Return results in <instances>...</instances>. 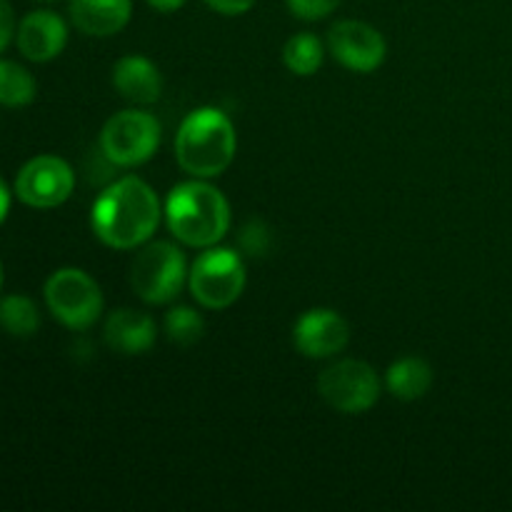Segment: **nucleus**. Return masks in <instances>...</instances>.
<instances>
[{
  "label": "nucleus",
  "mask_w": 512,
  "mask_h": 512,
  "mask_svg": "<svg viewBox=\"0 0 512 512\" xmlns=\"http://www.w3.org/2000/svg\"><path fill=\"white\" fill-rule=\"evenodd\" d=\"M38 83L30 75L28 68H23L15 60L0 58V105L3 108H25L35 100Z\"/></svg>",
  "instance_id": "6ab92c4d"
},
{
  "label": "nucleus",
  "mask_w": 512,
  "mask_h": 512,
  "mask_svg": "<svg viewBox=\"0 0 512 512\" xmlns=\"http://www.w3.org/2000/svg\"><path fill=\"white\" fill-rule=\"evenodd\" d=\"M15 43L23 58L33 63H48L58 58L68 45V23L55 10L38 8L18 23Z\"/></svg>",
  "instance_id": "f8f14e48"
},
{
  "label": "nucleus",
  "mask_w": 512,
  "mask_h": 512,
  "mask_svg": "<svg viewBox=\"0 0 512 512\" xmlns=\"http://www.w3.org/2000/svg\"><path fill=\"white\" fill-rule=\"evenodd\" d=\"M165 335L170 343L180 345V348H190L198 343L205 333V320L190 305H175L165 313Z\"/></svg>",
  "instance_id": "aec40b11"
},
{
  "label": "nucleus",
  "mask_w": 512,
  "mask_h": 512,
  "mask_svg": "<svg viewBox=\"0 0 512 512\" xmlns=\"http://www.w3.org/2000/svg\"><path fill=\"white\" fill-rule=\"evenodd\" d=\"M15 30H18V23H15L13 5L8 0H0V55L8 50V45L13 43Z\"/></svg>",
  "instance_id": "5701e85b"
},
{
  "label": "nucleus",
  "mask_w": 512,
  "mask_h": 512,
  "mask_svg": "<svg viewBox=\"0 0 512 512\" xmlns=\"http://www.w3.org/2000/svg\"><path fill=\"white\" fill-rule=\"evenodd\" d=\"M75 28L90 38H110L133 18V0H68Z\"/></svg>",
  "instance_id": "2eb2a0df"
},
{
  "label": "nucleus",
  "mask_w": 512,
  "mask_h": 512,
  "mask_svg": "<svg viewBox=\"0 0 512 512\" xmlns=\"http://www.w3.org/2000/svg\"><path fill=\"white\" fill-rule=\"evenodd\" d=\"M350 340V325L338 310L313 308L298 318L293 343L298 353L313 360H328L343 353Z\"/></svg>",
  "instance_id": "9b49d317"
},
{
  "label": "nucleus",
  "mask_w": 512,
  "mask_h": 512,
  "mask_svg": "<svg viewBox=\"0 0 512 512\" xmlns=\"http://www.w3.org/2000/svg\"><path fill=\"white\" fill-rule=\"evenodd\" d=\"M165 220L183 245L210 248L228 235L233 215L230 203L215 185L203 178L178 183L165 200Z\"/></svg>",
  "instance_id": "f03ea898"
},
{
  "label": "nucleus",
  "mask_w": 512,
  "mask_h": 512,
  "mask_svg": "<svg viewBox=\"0 0 512 512\" xmlns=\"http://www.w3.org/2000/svg\"><path fill=\"white\" fill-rule=\"evenodd\" d=\"M325 60V45L315 33H295L283 48V63L295 75H315Z\"/></svg>",
  "instance_id": "f3484780"
},
{
  "label": "nucleus",
  "mask_w": 512,
  "mask_h": 512,
  "mask_svg": "<svg viewBox=\"0 0 512 512\" xmlns=\"http://www.w3.org/2000/svg\"><path fill=\"white\" fill-rule=\"evenodd\" d=\"M185 3H188V0H148L150 8L158 10V13H175V10L183 8Z\"/></svg>",
  "instance_id": "393cba45"
},
{
  "label": "nucleus",
  "mask_w": 512,
  "mask_h": 512,
  "mask_svg": "<svg viewBox=\"0 0 512 512\" xmlns=\"http://www.w3.org/2000/svg\"><path fill=\"white\" fill-rule=\"evenodd\" d=\"M8 213H10V190L8 185H5V180L0 178V225L5 223Z\"/></svg>",
  "instance_id": "a878e982"
},
{
  "label": "nucleus",
  "mask_w": 512,
  "mask_h": 512,
  "mask_svg": "<svg viewBox=\"0 0 512 512\" xmlns=\"http://www.w3.org/2000/svg\"><path fill=\"white\" fill-rule=\"evenodd\" d=\"M285 3L295 18L313 23V20H323L330 13H335L343 0H285Z\"/></svg>",
  "instance_id": "4be33fe9"
},
{
  "label": "nucleus",
  "mask_w": 512,
  "mask_h": 512,
  "mask_svg": "<svg viewBox=\"0 0 512 512\" xmlns=\"http://www.w3.org/2000/svg\"><path fill=\"white\" fill-rule=\"evenodd\" d=\"M270 245H273V235H270V228L263 220L253 218L243 225V230H240V248H243V253L258 258V255L268 253Z\"/></svg>",
  "instance_id": "412c9836"
},
{
  "label": "nucleus",
  "mask_w": 512,
  "mask_h": 512,
  "mask_svg": "<svg viewBox=\"0 0 512 512\" xmlns=\"http://www.w3.org/2000/svg\"><path fill=\"white\" fill-rule=\"evenodd\" d=\"M13 190L28 208H58L73 195L75 173L68 160L58 155H35L18 170Z\"/></svg>",
  "instance_id": "1a4fd4ad"
},
{
  "label": "nucleus",
  "mask_w": 512,
  "mask_h": 512,
  "mask_svg": "<svg viewBox=\"0 0 512 512\" xmlns=\"http://www.w3.org/2000/svg\"><path fill=\"white\" fill-rule=\"evenodd\" d=\"M208 8H213L220 15H245L255 5V0H203Z\"/></svg>",
  "instance_id": "b1692460"
},
{
  "label": "nucleus",
  "mask_w": 512,
  "mask_h": 512,
  "mask_svg": "<svg viewBox=\"0 0 512 512\" xmlns=\"http://www.w3.org/2000/svg\"><path fill=\"white\" fill-rule=\"evenodd\" d=\"M113 88L135 105H153L163 95V75L145 55H125L113 65Z\"/></svg>",
  "instance_id": "4468645a"
},
{
  "label": "nucleus",
  "mask_w": 512,
  "mask_h": 512,
  "mask_svg": "<svg viewBox=\"0 0 512 512\" xmlns=\"http://www.w3.org/2000/svg\"><path fill=\"white\" fill-rule=\"evenodd\" d=\"M160 145V123L153 113L128 108L108 118L100 130V153L110 165L135 168L148 163Z\"/></svg>",
  "instance_id": "0eeeda50"
},
{
  "label": "nucleus",
  "mask_w": 512,
  "mask_h": 512,
  "mask_svg": "<svg viewBox=\"0 0 512 512\" xmlns=\"http://www.w3.org/2000/svg\"><path fill=\"white\" fill-rule=\"evenodd\" d=\"M158 330L148 313L133 308H120L108 315L103 325V340L113 353L143 355L155 345Z\"/></svg>",
  "instance_id": "ddd939ff"
},
{
  "label": "nucleus",
  "mask_w": 512,
  "mask_h": 512,
  "mask_svg": "<svg viewBox=\"0 0 512 512\" xmlns=\"http://www.w3.org/2000/svg\"><path fill=\"white\" fill-rule=\"evenodd\" d=\"M245 263L233 248L210 245L195 258L188 270V285L198 305L208 310H225L243 295Z\"/></svg>",
  "instance_id": "39448f33"
},
{
  "label": "nucleus",
  "mask_w": 512,
  "mask_h": 512,
  "mask_svg": "<svg viewBox=\"0 0 512 512\" xmlns=\"http://www.w3.org/2000/svg\"><path fill=\"white\" fill-rule=\"evenodd\" d=\"M38 3H45V5H53V3H58V0H38Z\"/></svg>",
  "instance_id": "bb28decb"
},
{
  "label": "nucleus",
  "mask_w": 512,
  "mask_h": 512,
  "mask_svg": "<svg viewBox=\"0 0 512 512\" xmlns=\"http://www.w3.org/2000/svg\"><path fill=\"white\" fill-rule=\"evenodd\" d=\"M45 305L70 330H88L103 315V290L80 268H60L45 280Z\"/></svg>",
  "instance_id": "423d86ee"
},
{
  "label": "nucleus",
  "mask_w": 512,
  "mask_h": 512,
  "mask_svg": "<svg viewBox=\"0 0 512 512\" xmlns=\"http://www.w3.org/2000/svg\"><path fill=\"white\" fill-rule=\"evenodd\" d=\"M238 133L220 108L205 105L185 115L175 135V160L193 178H218L235 160Z\"/></svg>",
  "instance_id": "7ed1b4c3"
},
{
  "label": "nucleus",
  "mask_w": 512,
  "mask_h": 512,
  "mask_svg": "<svg viewBox=\"0 0 512 512\" xmlns=\"http://www.w3.org/2000/svg\"><path fill=\"white\" fill-rule=\"evenodd\" d=\"M163 208L158 193L135 175L115 180L98 195L90 210V225L100 243L115 250H135L158 230Z\"/></svg>",
  "instance_id": "f257e3e1"
},
{
  "label": "nucleus",
  "mask_w": 512,
  "mask_h": 512,
  "mask_svg": "<svg viewBox=\"0 0 512 512\" xmlns=\"http://www.w3.org/2000/svg\"><path fill=\"white\" fill-rule=\"evenodd\" d=\"M0 288H3V263H0Z\"/></svg>",
  "instance_id": "cd10ccee"
},
{
  "label": "nucleus",
  "mask_w": 512,
  "mask_h": 512,
  "mask_svg": "<svg viewBox=\"0 0 512 512\" xmlns=\"http://www.w3.org/2000/svg\"><path fill=\"white\" fill-rule=\"evenodd\" d=\"M318 393L338 413L360 415L380 400V378L365 360L345 358L320 373Z\"/></svg>",
  "instance_id": "6e6552de"
},
{
  "label": "nucleus",
  "mask_w": 512,
  "mask_h": 512,
  "mask_svg": "<svg viewBox=\"0 0 512 512\" xmlns=\"http://www.w3.org/2000/svg\"><path fill=\"white\" fill-rule=\"evenodd\" d=\"M188 283L185 253L168 240L143 245L130 268V285L135 295L148 305L173 303Z\"/></svg>",
  "instance_id": "20e7f679"
},
{
  "label": "nucleus",
  "mask_w": 512,
  "mask_h": 512,
  "mask_svg": "<svg viewBox=\"0 0 512 512\" xmlns=\"http://www.w3.org/2000/svg\"><path fill=\"white\" fill-rule=\"evenodd\" d=\"M385 385L398 400H408V403L420 400L433 385V368L428 365V360L408 355L390 365L385 373Z\"/></svg>",
  "instance_id": "dca6fc26"
},
{
  "label": "nucleus",
  "mask_w": 512,
  "mask_h": 512,
  "mask_svg": "<svg viewBox=\"0 0 512 512\" xmlns=\"http://www.w3.org/2000/svg\"><path fill=\"white\" fill-rule=\"evenodd\" d=\"M328 50L343 68L353 73H373L385 63L388 43L383 33L363 20H338L328 30Z\"/></svg>",
  "instance_id": "9d476101"
},
{
  "label": "nucleus",
  "mask_w": 512,
  "mask_h": 512,
  "mask_svg": "<svg viewBox=\"0 0 512 512\" xmlns=\"http://www.w3.org/2000/svg\"><path fill=\"white\" fill-rule=\"evenodd\" d=\"M0 328L13 338H33L40 328L38 305L18 293L0 298Z\"/></svg>",
  "instance_id": "a211bd4d"
}]
</instances>
